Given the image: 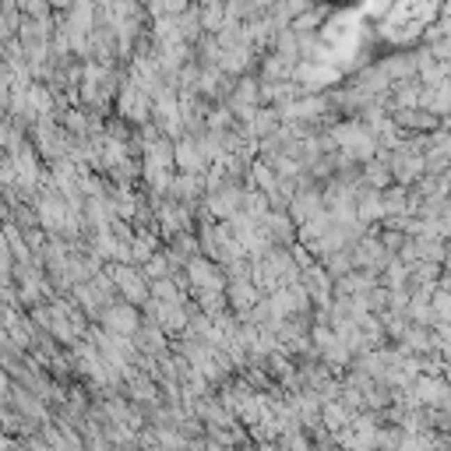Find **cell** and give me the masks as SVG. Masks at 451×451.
<instances>
[{"instance_id": "6da1fadb", "label": "cell", "mask_w": 451, "mask_h": 451, "mask_svg": "<svg viewBox=\"0 0 451 451\" xmlns=\"http://www.w3.org/2000/svg\"><path fill=\"white\" fill-rule=\"evenodd\" d=\"M346 423V413L342 409H328V427H342Z\"/></svg>"}]
</instances>
